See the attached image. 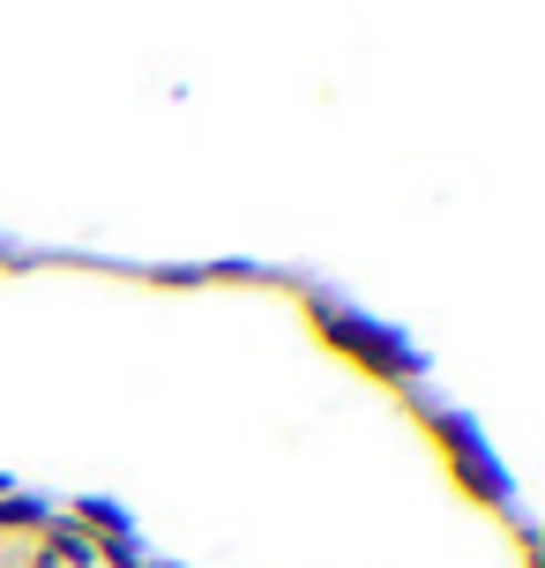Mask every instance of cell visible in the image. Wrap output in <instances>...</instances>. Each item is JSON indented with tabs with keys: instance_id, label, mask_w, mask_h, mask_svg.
<instances>
[{
	"instance_id": "6da1fadb",
	"label": "cell",
	"mask_w": 545,
	"mask_h": 568,
	"mask_svg": "<svg viewBox=\"0 0 545 568\" xmlns=\"http://www.w3.org/2000/svg\"><path fill=\"white\" fill-rule=\"evenodd\" d=\"M307 322H315V344H321V352H337V359H345V367H359L367 382L403 389V382H419V374H426V352H419L411 337H397L389 322H367V314L329 307V300H307Z\"/></svg>"
},
{
	"instance_id": "7a4b0ae2",
	"label": "cell",
	"mask_w": 545,
	"mask_h": 568,
	"mask_svg": "<svg viewBox=\"0 0 545 568\" xmlns=\"http://www.w3.org/2000/svg\"><path fill=\"white\" fill-rule=\"evenodd\" d=\"M411 419H419L433 442H441V464H449V479H456L463 501L516 516V486L501 479V464H493V449H486V434H479V426L456 419V412H433V404H419V397H411Z\"/></svg>"
},
{
	"instance_id": "3957f363",
	"label": "cell",
	"mask_w": 545,
	"mask_h": 568,
	"mask_svg": "<svg viewBox=\"0 0 545 568\" xmlns=\"http://www.w3.org/2000/svg\"><path fill=\"white\" fill-rule=\"evenodd\" d=\"M68 524H90L105 546H127V539H135V531H127V509H113V501H75V509H68Z\"/></svg>"
},
{
	"instance_id": "277c9868",
	"label": "cell",
	"mask_w": 545,
	"mask_h": 568,
	"mask_svg": "<svg viewBox=\"0 0 545 568\" xmlns=\"http://www.w3.org/2000/svg\"><path fill=\"white\" fill-rule=\"evenodd\" d=\"M0 531H45V509L23 494H0Z\"/></svg>"
},
{
	"instance_id": "5b68a950",
	"label": "cell",
	"mask_w": 545,
	"mask_h": 568,
	"mask_svg": "<svg viewBox=\"0 0 545 568\" xmlns=\"http://www.w3.org/2000/svg\"><path fill=\"white\" fill-rule=\"evenodd\" d=\"M150 568H165V561H150Z\"/></svg>"
}]
</instances>
